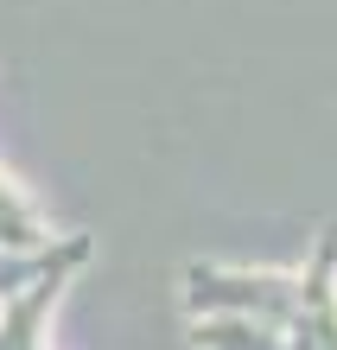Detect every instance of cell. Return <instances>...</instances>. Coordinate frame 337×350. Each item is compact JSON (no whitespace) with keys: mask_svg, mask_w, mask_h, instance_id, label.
I'll list each match as a JSON object with an SVG mask.
<instances>
[{"mask_svg":"<svg viewBox=\"0 0 337 350\" xmlns=\"http://www.w3.org/2000/svg\"><path fill=\"white\" fill-rule=\"evenodd\" d=\"M185 299L191 312H242V319H267V325H293L299 312V280L286 274H242V267H191L185 274Z\"/></svg>","mask_w":337,"mask_h":350,"instance_id":"cell-1","label":"cell"},{"mask_svg":"<svg viewBox=\"0 0 337 350\" xmlns=\"http://www.w3.org/2000/svg\"><path fill=\"white\" fill-rule=\"evenodd\" d=\"M198 344L204 350H286L280 325L242 319V312H210V325H198Z\"/></svg>","mask_w":337,"mask_h":350,"instance_id":"cell-2","label":"cell"},{"mask_svg":"<svg viewBox=\"0 0 337 350\" xmlns=\"http://www.w3.org/2000/svg\"><path fill=\"white\" fill-rule=\"evenodd\" d=\"M51 230H45V217L32 211L26 198H19V185L0 172V249H45Z\"/></svg>","mask_w":337,"mask_h":350,"instance_id":"cell-3","label":"cell"}]
</instances>
